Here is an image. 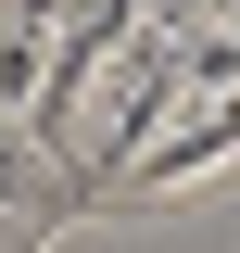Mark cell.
I'll return each mask as SVG.
<instances>
[{
	"label": "cell",
	"instance_id": "obj_1",
	"mask_svg": "<svg viewBox=\"0 0 240 253\" xmlns=\"http://www.w3.org/2000/svg\"><path fill=\"white\" fill-rule=\"evenodd\" d=\"M215 165H240V89H228V101H190V114L164 126V152H139V165H114L101 190H139V203H164V190H190V177H215Z\"/></svg>",
	"mask_w": 240,
	"mask_h": 253
}]
</instances>
